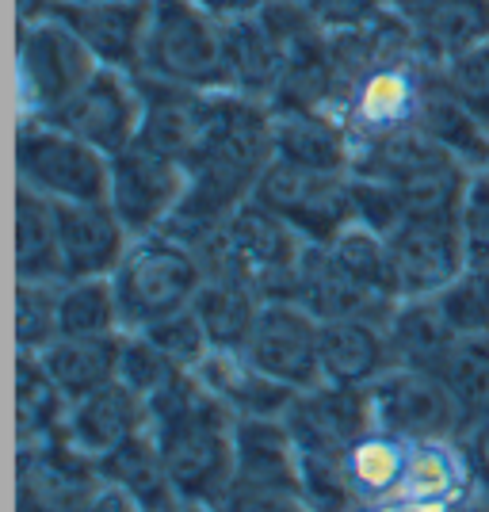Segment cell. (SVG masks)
Wrapping results in <instances>:
<instances>
[{
  "label": "cell",
  "instance_id": "603a6c76",
  "mask_svg": "<svg viewBox=\"0 0 489 512\" xmlns=\"http://www.w3.org/2000/svg\"><path fill=\"white\" fill-rule=\"evenodd\" d=\"M195 375L211 390L222 406L241 417H283L295 402L298 390L283 386L268 371H260L245 352L237 348H214L207 360L195 367Z\"/></svg>",
  "mask_w": 489,
  "mask_h": 512
},
{
  "label": "cell",
  "instance_id": "7bdbcfd3",
  "mask_svg": "<svg viewBox=\"0 0 489 512\" xmlns=\"http://www.w3.org/2000/svg\"><path fill=\"white\" fill-rule=\"evenodd\" d=\"M459 234L470 264H489V172L478 169L459 199Z\"/></svg>",
  "mask_w": 489,
  "mask_h": 512
},
{
  "label": "cell",
  "instance_id": "4dcf8cb0",
  "mask_svg": "<svg viewBox=\"0 0 489 512\" xmlns=\"http://www.w3.org/2000/svg\"><path fill=\"white\" fill-rule=\"evenodd\" d=\"M16 279H65L58 203L16 184Z\"/></svg>",
  "mask_w": 489,
  "mask_h": 512
},
{
  "label": "cell",
  "instance_id": "f907efd6",
  "mask_svg": "<svg viewBox=\"0 0 489 512\" xmlns=\"http://www.w3.org/2000/svg\"><path fill=\"white\" fill-rule=\"evenodd\" d=\"M54 8H58V0H16V16H20V23L50 20Z\"/></svg>",
  "mask_w": 489,
  "mask_h": 512
},
{
  "label": "cell",
  "instance_id": "277c9868",
  "mask_svg": "<svg viewBox=\"0 0 489 512\" xmlns=\"http://www.w3.org/2000/svg\"><path fill=\"white\" fill-rule=\"evenodd\" d=\"M111 283L123 310V329H149L153 321L192 306L207 283V260L184 237L157 230L130 241Z\"/></svg>",
  "mask_w": 489,
  "mask_h": 512
},
{
  "label": "cell",
  "instance_id": "816d5d0a",
  "mask_svg": "<svg viewBox=\"0 0 489 512\" xmlns=\"http://www.w3.org/2000/svg\"><path fill=\"white\" fill-rule=\"evenodd\" d=\"M451 512H489V493H482V490H470L459 505Z\"/></svg>",
  "mask_w": 489,
  "mask_h": 512
},
{
  "label": "cell",
  "instance_id": "d4e9b609",
  "mask_svg": "<svg viewBox=\"0 0 489 512\" xmlns=\"http://www.w3.org/2000/svg\"><path fill=\"white\" fill-rule=\"evenodd\" d=\"M234 486L298 493V444L283 417H241L237 421Z\"/></svg>",
  "mask_w": 489,
  "mask_h": 512
},
{
  "label": "cell",
  "instance_id": "4316f807",
  "mask_svg": "<svg viewBox=\"0 0 489 512\" xmlns=\"http://www.w3.org/2000/svg\"><path fill=\"white\" fill-rule=\"evenodd\" d=\"M276 157L298 169L352 172V138L337 115L276 111Z\"/></svg>",
  "mask_w": 489,
  "mask_h": 512
},
{
  "label": "cell",
  "instance_id": "ba28073f",
  "mask_svg": "<svg viewBox=\"0 0 489 512\" xmlns=\"http://www.w3.org/2000/svg\"><path fill=\"white\" fill-rule=\"evenodd\" d=\"M16 184L54 203H107L111 157L54 123L16 127Z\"/></svg>",
  "mask_w": 489,
  "mask_h": 512
},
{
  "label": "cell",
  "instance_id": "7a4b0ae2",
  "mask_svg": "<svg viewBox=\"0 0 489 512\" xmlns=\"http://www.w3.org/2000/svg\"><path fill=\"white\" fill-rule=\"evenodd\" d=\"M149 432L184 501L214 509L230 493L237 470V417L195 371H184L169 390L149 398Z\"/></svg>",
  "mask_w": 489,
  "mask_h": 512
},
{
  "label": "cell",
  "instance_id": "484cf974",
  "mask_svg": "<svg viewBox=\"0 0 489 512\" xmlns=\"http://www.w3.org/2000/svg\"><path fill=\"white\" fill-rule=\"evenodd\" d=\"M474 490L467 455L459 440H421L409 444L402 470L398 501L428 505V509H455Z\"/></svg>",
  "mask_w": 489,
  "mask_h": 512
},
{
  "label": "cell",
  "instance_id": "52a82bcc",
  "mask_svg": "<svg viewBox=\"0 0 489 512\" xmlns=\"http://www.w3.org/2000/svg\"><path fill=\"white\" fill-rule=\"evenodd\" d=\"M432 73L436 62H428L425 54H390L367 65L337 107V119L352 138V153L417 127Z\"/></svg>",
  "mask_w": 489,
  "mask_h": 512
},
{
  "label": "cell",
  "instance_id": "9c48e42d",
  "mask_svg": "<svg viewBox=\"0 0 489 512\" xmlns=\"http://www.w3.org/2000/svg\"><path fill=\"white\" fill-rule=\"evenodd\" d=\"M138 73L172 85L226 92L222 23L192 0H153L146 54Z\"/></svg>",
  "mask_w": 489,
  "mask_h": 512
},
{
  "label": "cell",
  "instance_id": "db71d44e",
  "mask_svg": "<svg viewBox=\"0 0 489 512\" xmlns=\"http://www.w3.org/2000/svg\"><path fill=\"white\" fill-rule=\"evenodd\" d=\"M58 4H100V0H58Z\"/></svg>",
  "mask_w": 489,
  "mask_h": 512
},
{
  "label": "cell",
  "instance_id": "60d3db41",
  "mask_svg": "<svg viewBox=\"0 0 489 512\" xmlns=\"http://www.w3.org/2000/svg\"><path fill=\"white\" fill-rule=\"evenodd\" d=\"M436 73L440 85L489 130V39L451 54L447 62L436 65Z\"/></svg>",
  "mask_w": 489,
  "mask_h": 512
},
{
  "label": "cell",
  "instance_id": "44dd1931",
  "mask_svg": "<svg viewBox=\"0 0 489 512\" xmlns=\"http://www.w3.org/2000/svg\"><path fill=\"white\" fill-rule=\"evenodd\" d=\"M149 428V406L127 383H107L85 398L69 402L62 421V436L88 459H104L107 451L127 444L134 432Z\"/></svg>",
  "mask_w": 489,
  "mask_h": 512
},
{
  "label": "cell",
  "instance_id": "83f0119b",
  "mask_svg": "<svg viewBox=\"0 0 489 512\" xmlns=\"http://www.w3.org/2000/svg\"><path fill=\"white\" fill-rule=\"evenodd\" d=\"M46 375L62 386L69 402L85 398L100 386L119 379V356H123V333L107 337H58L43 352H35Z\"/></svg>",
  "mask_w": 489,
  "mask_h": 512
},
{
  "label": "cell",
  "instance_id": "f546056e",
  "mask_svg": "<svg viewBox=\"0 0 489 512\" xmlns=\"http://www.w3.org/2000/svg\"><path fill=\"white\" fill-rule=\"evenodd\" d=\"M390 333V348H394V363L402 367H425L436 371L451 344L459 341V333L451 329V321L440 310V299H402L394 306V314L386 321Z\"/></svg>",
  "mask_w": 489,
  "mask_h": 512
},
{
  "label": "cell",
  "instance_id": "1f68e13d",
  "mask_svg": "<svg viewBox=\"0 0 489 512\" xmlns=\"http://www.w3.org/2000/svg\"><path fill=\"white\" fill-rule=\"evenodd\" d=\"M417 130L428 134L436 146H444L451 157H459L467 169L478 172L489 165V130L440 85V73H432L428 81V92L417 111Z\"/></svg>",
  "mask_w": 489,
  "mask_h": 512
},
{
  "label": "cell",
  "instance_id": "c3c4849f",
  "mask_svg": "<svg viewBox=\"0 0 489 512\" xmlns=\"http://www.w3.org/2000/svg\"><path fill=\"white\" fill-rule=\"evenodd\" d=\"M199 4L207 16H214L218 23H230V20H245V16H256L268 0H192Z\"/></svg>",
  "mask_w": 489,
  "mask_h": 512
},
{
  "label": "cell",
  "instance_id": "8d00e7d4",
  "mask_svg": "<svg viewBox=\"0 0 489 512\" xmlns=\"http://www.w3.org/2000/svg\"><path fill=\"white\" fill-rule=\"evenodd\" d=\"M451 398L459 402L463 417L478 421L489 413V333H470L451 344L444 363L436 367Z\"/></svg>",
  "mask_w": 489,
  "mask_h": 512
},
{
  "label": "cell",
  "instance_id": "681fc988",
  "mask_svg": "<svg viewBox=\"0 0 489 512\" xmlns=\"http://www.w3.org/2000/svg\"><path fill=\"white\" fill-rule=\"evenodd\" d=\"M436 4H440V0H386V8L405 23L421 20L428 8H436Z\"/></svg>",
  "mask_w": 489,
  "mask_h": 512
},
{
  "label": "cell",
  "instance_id": "8fae6325",
  "mask_svg": "<svg viewBox=\"0 0 489 512\" xmlns=\"http://www.w3.org/2000/svg\"><path fill=\"white\" fill-rule=\"evenodd\" d=\"M386 253L398 299L440 295L470 268L467 245L459 234V211L405 214L386 234Z\"/></svg>",
  "mask_w": 489,
  "mask_h": 512
},
{
  "label": "cell",
  "instance_id": "5bb4252c",
  "mask_svg": "<svg viewBox=\"0 0 489 512\" xmlns=\"http://www.w3.org/2000/svg\"><path fill=\"white\" fill-rule=\"evenodd\" d=\"M39 123H54V127L69 130V134L85 138L88 146L104 150L107 157L123 153L142 134L138 73H123V69L104 65L69 104H62L50 119H39Z\"/></svg>",
  "mask_w": 489,
  "mask_h": 512
},
{
  "label": "cell",
  "instance_id": "8992f818",
  "mask_svg": "<svg viewBox=\"0 0 489 512\" xmlns=\"http://www.w3.org/2000/svg\"><path fill=\"white\" fill-rule=\"evenodd\" d=\"M100 69L104 65L96 62V54L58 16L20 23V35H16V104H20V123L50 119Z\"/></svg>",
  "mask_w": 489,
  "mask_h": 512
},
{
  "label": "cell",
  "instance_id": "4fadbf2b",
  "mask_svg": "<svg viewBox=\"0 0 489 512\" xmlns=\"http://www.w3.org/2000/svg\"><path fill=\"white\" fill-rule=\"evenodd\" d=\"M188 195V165L134 142L111 157V195L107 203L123 218L130 237H146L165 230L172 214Z\"/></svg>",
  "mask_w": 489,
  "mask_h": 512
},
{
  "label": "cell",
  "instance_id": "e0dca14e",
  "mask_svg": "<svg viewBox=\"0 0 489 512\" xmlns=\"http://www.w3.org/2000/svg\"><path fill=\"white\" fill-rule=\"evenodd\" d=\"M138 88H142V134H138V142L188 165L192 153L199 150V142L207 138L214 115H218L222 92L172 85V81H157L146 73H138Z\"/></svg>",
  "mask_w": 489,
  "mask_h": 512
},
{
  "label": "cell",
  "instance_id": "ee69618b",
  "mask_svg": "<svg viewBox=\"0 0 489 512\" xmlns=\"http://www.w3.org/2000/svg\"><path fill=\"white\" fill-rule=\"evenodd\" d=\"M310 8V16L329 31H360L367 23H375L379 16H386V0H302Z\"/></svg>",
  "mask_w": 489,
  "mask_h": 512
},
{
  "label": "cell",
  "instance_id": "d590c367",
  "mask_svg": "<svg viewBox=\"0 0 489 512\" xmlns=\"http://www.w3.org/2000/svg\"><path fill=\"white\" fill-rule=\"evenodd\" d=\"M127 333L111 276L62 279V337H107Z\"/></svg>",
  "mask_w": 489,
  "mask_h": 512
},
{
  "label": "cell",
  "instance_id": "7402d4cb",
  "mask_svg": "<svg viewBox=\"0 0 489 512\" xmlns=\"http://www.w3.org/2000/svg\"><path fill=\"white\" fill-rule=\"evenodd\" d=\"M394 367V348L383 321H321V383L375 386Z\"/></svg>",
  "mask_w": 489,
  "mask_h": 512
},
{
  "label": "cell",
  "instance_id": "7dc6e473",
  "mask_svg": "<svg viewBox=\"0 0 489 512\" xmlns=\"http://www.w3.org/2000/svg\"><path fill=\"white\" fill-rule=\"evenodd\" d=\"M77 512H146L142 509V501H134L123 486H115V482H100L96 490L88 493L85 501L77 505Z\"/></svg>",
  "mask_w": 489,
  "mask_h": 512
},
{
  "label": "cell",
  "instance_id": "2e32d148",
  "mask_svg": "<svg viewBox=\"0 0 489 512\" xmlns=\"http://www.w3.org/2000/svg\"><path fill=\"white\" fill-rule=\"evenodd\" d=\"M283 421L291 428L298 451H321V455L344 459L367 432H375L371 390L333 383L298 390L295 402L283 413Z\"/></svg>",
  "mask_w": 489,
  "mask_h": 512
},
{
  "label": "cell",
  "instance_id": "30bf717a",
  "mask_svg": "<svg viewBox=\"0 0 489 512\" xmlns=\"http://www.w3.org/2000/svg\"><path fill=\"white\" fill-rule=\"evenodd\" d=\"M256 203L276 211L306 245H329L344 226L356 222L352 172H314L272 161L253 192Z\"/></svg>",
  "mask_w": 489,
  "mask_h": 512
},
{
  "label": "cell",
  "instance_id": "d6986e66",
  "mask_svg": "<svg viewBox=\"0 0 489 512\" xmlns=\"http://www.w3.org/2000/svg\"><path fill=\"white\" fill-rule=\"evenodd\" d=\"M295 299L318 321L367 318V321H383V325L390 321L394 306L402 302L371 291L352 272H344L341 260L329 253V245H306L302 264H298Z\"/></svg>",
  "mask_w": 489,
  "mask_h": 512
},
{
  "label": "cell",
  "instance_id": "f6af8a7d",
  "mask_svg": "<svg viewBox=\"0 0 489 512\" xmlns=\"http://www.w3.org/2000/svg\"><path fill=\"white\" fill-rule=\"evenodd\" d=\"M214 512H314L295 490H253L230 486V493L214 505Z\"/></svg>",
  "mask_w": 489,
  "mask_h": 512
},
{
  "label": "cell",
  "instance_id": "ffe728a7",
  "mask_svg": "<svg viewBox=\"0 0 489 512\" xmlns=\"http://www.w3.org/2000/svg\"><path fill=\"white\" fill-rule=\"evenodd\" d=\"M65 279L115 276L130 249V230L111 203H58Z\"/></svg>",
  "mask_w": 489,
  "mask_h": 512
},
{
  "label": "cell",
  "instance_id": "f5cc1de1",
  "mask_svg": "<svg viewBox=\"0 0 489 512\" xmlns=\"http://www.w3.org/2000/svg\"><path fill=\"white\" fill-rule=\"evenodd\" d=\"M165 512H214V509L211 505H199V501H176V505Z\"/></svg>",
  "mask_w": 489,
  "mask_h": 512
},
{
  "label": "cell",
  "instance_id": "ac0fdd59",
  "mask_svg": "<svg viewBox=\"0 0 489 512\" xmlns=\"http://www.w3.org/2000/svg\"><path fill=\"white\" fill-rule=\"evenodd\" d=\"M54 16L77 31V39L107 69L138 73L146 54L153 0H100V4H58Z\"/></svg>",
  "mask_w": 489,
  "mask_h": 512
},
{
  "label": "cell",
  "instance_id": "836d02e7",
  "mask_svg": "<svg viewBox=\"0 0 489 512\" xmlns=\"http://www.w3.org/2000/svg\"><path fill=\"white\" fill-rule=\"evenodd\" d=\"M195 314L203 318L207 333H211L214 348H245L249 333H253L256 318L264 299L256 295L253 287H245L241 279L222 276V272H207L203 291L195 295Z\"/></svg>",
  "mask_w": 489,
  "mask_h": 512
},
{
  "label": "cell",
  "instance_id": "cb8c5ba5",
  "mask_svg": "<svg viewBox=\"0 0 489 512\" xmlns=\"http://www.w3.org/2000/svg\"><path fill=\"white\" fill-rule=\"evenodd\" d=\"M222 62H226V92H241L253 100H272L287 54L260 16L222 23Z\"/></svg>",
  "mask_w": 489,
  "mask_h": 512
},
{
  "label": "cell",
  "instance_id": "74e56055",
  "mask_svg": "<svg viewBox=\"0 0 489 512\" xmlns=\"http://www.w3.org/2000/svg\"><path fill=\"white\" fill-rule=\"evenodd\" d=\"M62 337V279H16V344L43 352Z\"/></svg>",
  "mask_w": 489,
  "mask_h": 512
},
{
  "label": "cell",
  "instance_id": "9a60e30c",
  "mask_svg": "<svg viewBox=\"0 0 489 512\" xmlns=\"http://www.w3.org/2000/svg\"><path fill=\"white\" fill-rule=\"evenodd\" d=\"M241 352L291 390L321 383V321L298 299L264 302Z\"/></svg>",
  "mask_w": 489,
  "mask_h": 512
},
{
  "label": "cell",
  "instance_id": "6da1fadb",
  "mask_svg": "<svg viewBox=\"0 0 489 512\" xmlns=\"http://www.w3.org/2000/svg\"><path fill=\"white\" fill-rule=\"evenodd\" d=\"M276 161V111L264 100L222 92L207 138L188 161V195L165 226L203 249L230 214L249 203L264 169Z\"/></svg>",
  "mask_w": 489,
  "mask_h": 512
},
{
  "label": "cell",
  "instance_id": "d6a6232c",
  "mask_svg": "<svg viewBox=\"0 0 489 512\" xmlns=\"http://www.w3.org/2000/svg\"><path fill=\"white\" fill-rule=\"evenodd\" d=\"M405 451H409L405 440L375 428V432H367L360 444L344 455V470H348V482H352V493H356L360 509H375V505H386V501H398Z\"/></svg>",
  "mask_w": 489,
  "mask_h": 512
},
{
  "label": "cell",
  "instance_id": "7c38bea8",
  "mask_svg": "<svg viewBox=\"0 0 489 512\" xmlns=\"http://www.w3.org/2000/svg\"><path fill=\"white\" fill-rule=\"evenodd\" d=\"M371 390V409H375V428L398 436L405 444L421 440H459L467 417L451 390L436 371L425 367H402L394 363Z\"/></svg>",
  "mask_w": 489,
  "mask_h": 512
},
{
  "label": "cell",
  "instance_id": "ab89813d",
  "mask_svg": "<svg viewBox=\"0 0 489 512\" xmlns=\"http://www.w3.org/2000/svg\"><path fill=\"white\" fill-rule=\"evenodd\" d=\"M184 375V367L176 360H169L157 344L149 341L146 333L127 329L123 333V356H119V383H127L138 398H157L161 390H169L176 379Z\"/></svg>",
  "mask_w": 489,
  "mask_h": 512
},
{
  "label": "cell",
  "instance_id": "f1b7e54d",
  "mask_svg": "<svg viewBox=\"0 0 489 512\" xmlns=\"http://www.w3.org/2000/svg\"><path fill=\"white\" fill-rule=\"evenodd\" d=\"M96 467H100V478H104V482L123 486L134 501H142L146 512H165V509H172L176 501H184V497L176 493V486H172L169 467H165V459H161L157 440H153L149 428L134 432L127 444H119L115 451H107Z\"/></svg>",
  "mask_w": 489,
  "mask_h": 512
},
{
  "label": "cell",
  "instance_id": "5b68a950",
  "mask_svg": "<svg viewBox=\"0 0 489 512\" xmlns=\"http://www.w3.org/2000/svg\"><path fill=\"white\" fill-rule=\"evenodd\" d=\"M352 172L390 184L402 199L405 214L459 211L467 180L474 176V169H467L459 157H451L417 127L360 146L352 153Z\"/></svg>",
  "mask_w": 489,
  "mask_h": 512
},
{
  "label": "cell",
  "instance_id": "e575fe53",
  "mask_svg": "<svg viewBox=\"0 0 489 512\" xmlns=\"http://www.w3.org/2000/svg\"><path fill=\"white\" fill-rule=\"evenodd\" d=\"M69 398L62 386L46 375L35 352H20L16 363V417H20V444H35L54 436L65 421Z\"/></svg>",
  "mask_w": 489,
  "mask_h": 512
},
{
  "label": "cell",
  "instance_id": "3957f363",
  "mask_svg": "<svg viewBox=\"0 0 489 512\" xmlns=\"http://www.w3.org/2000/svg\"><path fill=\"white\" fill-rule=\"evenodd\" d=\"M199 253L207 260V272L241 279L264 302L295 299L306 241L276 211L249 199L214 230V237Z\"/></svg>",
  "mask_w": 489,
  "mask_h": 512
},
{
  "label": "cell",
  "instance_id": "b9f144b4",
  "mask_svg": "<svg viewBox=\"0 0 489 512\" xmlns=\"http://www.w3.org/2000/svg\"><path fill=\"white\" fill-rule=\"evenodd\" d=\"M138 333H146L149 341L157 344V348H161L169 360L180 363L184 371H195V367H199V363L214 352L211 333H207L203 318L195 314V306H188V310H176V314L153 321L149 329H138Z\"/></svg>",
  "mask_w": 489,
  "mask_h": 512
},
{
  "label": "cell",
  "instance_id": "bcb514c9",
  "mask_svg": "<svg viewBox=\"0 0 489 512\" xmlns=\"http://www.w3.org/2000/svg\"><path fill=\"white\" fill-rule=\"evenodd\" d=\"M459 444H463V455H467L474 490L489 493V413L486 417H478V421H470V425L463 428Z\"/></svg>",
  "mask_w": 489,
  "mask_h": 512
},
{
  "label": "cell",
  "instance_id": "11a10c76",
  "mask_svg": "<svg viewBox=\"0 0 489 512\" xmlns=\"http://www.w3.org/2000/svg\"><path fill=\"white\" fill-rule=\"evenodd\" d=\"M486 172H489V165H486Z\"/></svg>",
  "mask_w": 489,
  "mask_h": 512
},
{
  "label": "cell",
  "instance_id": "f35d334b",
  "mask_svg": "<svg viewBox=\"0 0 489 512\" xmlns=\"http://www.w3.org/2000/svg\"><path fill=\"white\" fill-rule=\"evenodd\" d=\"M298 493L314 512H360L344 459L321 451H298Z\"/></svg>",
  "mask_w": 489,
  "mask_h": 512
}]
</instances>
